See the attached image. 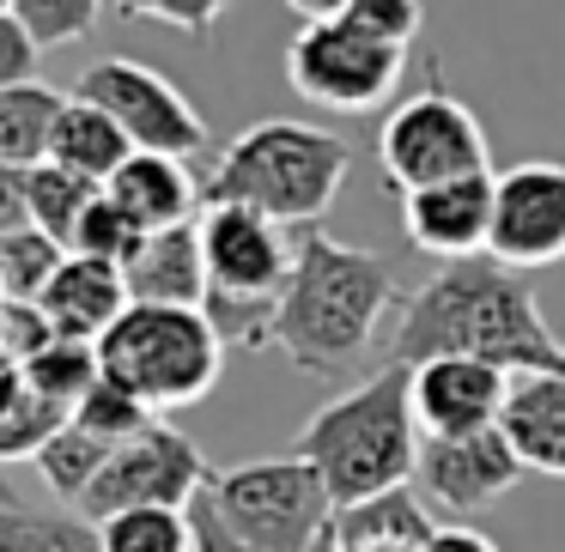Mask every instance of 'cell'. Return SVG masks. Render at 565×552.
Segmentation results:
<instances>
[{
    "label": "cell",
    "mask_w": 565,
    "mask_h": 552,
    "mask_svg": "<svg viewBox=\"0 0 565 552\" xmlns=\"http://www.w3.org/2000/svg\"><path fill=\"white\" fill-rule=\"evenodd\" d=\"M426 358H480L511 377H523V370L565 377V340L541 316L529 273L499 268L492 256L444 261L426 285L407 292L377 370H414Z\"/></svg>",
    "instance_id": "cell-1"
},
{
    "label": "cell",
    "mask_w": 565,
    "mask_h": 552,
    "mask_svg": "<svg viewBox=\"0 0 565 552\" xmlns=\"http://www.w3.org/2000/svg\"><path fill=\"white\" fill-rule=\"evenodd\" d=\"M407 292L390 256L353 249L329 237L322 225L298 231V261L280 292V328L274 346L292 358V370L317 382H341L359 370H377L383 358V322L402 316Z\"/></svg>",
    "instance_id": "cell-2"
},
{
    "label": "cell",
    "mask_w": 565,
    "mask_h": 552,
    "mask_svg": "<svg viewBox=\"0 0 565 552\" xmlns=\"http://www.w3.org/2000/svg\"><path fill=\"white\" fill-rule=\"evenodd\" d=\"M292 455H305L322 474L334 510H353L365 498L414 486L419 467V419H414V377L407 370H371L347 394L322 401L292 437Z\"/></svg>",
    "instance_id": "cell-3"
},
{
    "label": "cell",
    "mask_w": 565,
    "mask_h": 552,
    "mask_svg": "<svg viewBox=\"0 0 565 552\" xmlns=\"http://www.w3.org/2000/svg\"><path fill=\"white\" fill-rule=\"evenodd\" d=\"M347 164H353V147L341 134L274 116V122L244 128L220 152L207 176V207H249L286 231H310L341 195Z\"/></svg>",
    "instance_id": "cell-4"
},
{
    "label": "cell",
    "mask_w": 565,
    "mask_h": 552,
    "mask_svg": "<svg viewBox=\"0 0 565 552\" xmlns=\"http://www.w3.org/2000/svg\"><path fill=\"white\" fill-rule=\"evenodd\" d=\"M98 365L152 413H177V407H195L213 394L225 370V346L201 310L128 304V316L98 340Z\"/></svg>",
    "instance_id": "cell-5"
},
{
    "label": "cell",
    "mask_w": 565,
    "mask_h": 552,
    "mask_svg": "<svg viewBox=\"0 0 565 552\" xmlns=\"http://www.w3.org/2000/svg\"><path fill=\"white\" fill-rule=\"evenodd\" d=\"M377 171H383V188H390V195H419V188H444V183L492 171L487 128H480V116L444 86L438 67H426V86L383 116Z\"/></svg>",
    "instance_id": "cell-6"
},
{
    "label": "cell",
    "mask_w": 565,
    "mask_h": 552,
    "mask_svg": "<svg viewBox=\"0 0 565 552\" xmlns=\"http://www.w3.org/2000/svg\"><path fill=\"white\" fill-rule=\"evenodd\" d=\"M207 504L256 552H317V540L334 528V498L305 455L220 467L207 486Z\"/></svg>",
    "instance_id": "cell-7"
},
{
    "label": "cell",
    "mask_w": 565,
    "mask_h": 552,
    "mask_svg": "<svg viewBox=\"0 0 565 552\" xmlns=\"http://www.w3.org/2000/svg\"><path fill=\"white\" fill-rule=\"evenodd\" d=\"M402 67H407L402 50H383V43L359 37L334 7L329 13H310L292 31V43H286V79H292V91L334 116L377 110L402 86Z\"/></svg>",
    "instance_id": "cell-8"
},
{
    "label": "cell",
    "mask_w": 565,
    "mask_h": 552,
    "mask_svg": "<svg viewBox=\"0 0 565 552\" xmlns=\"http://www.w3.org/2000/svg\"><path fill=\"white\" fill-rule=\"evenodd\" d=\"M74 98L98 104V110L128 134L135 152H159V159H183L189 164L195 152H207V140H213L207 116H201L195 104L159 74V67L128 62V55H104V62H92L86 74H79Z\"/></svg>",
    "instance_id": "cell-9"
},
{
    "label": "cell",
    "mask_w": 565,
    "mask_h": 552,
    "mask_svg": "<svg viewBox=\"0 0 565 552\" xmlns=\"http://www.w3.org/2000/svg\"><path fill=\"white\" fill-rule=\"evenodd\" d=\"M220 467L195 450V437H183L177 425H152L140 431L135 443L110 455L92 491L79 498V516L86 522H110V516H128V510H189L201 491L213 486Z\"/></svg>",
    "instance_id": "cell-10"
},
{
    "label": "cell",
    "mask_w": 565,
    "mask_h": 552,
    "mask_svg": "<svg viewBox=\"0 0 565 552\" xmlns=\"http://www.w3.org/2000/svg\"><path fill=\"white\" fill-rule=\"evenodd\" d=\"M487 256L511 273H535V268H559L565 261V164L559 159H523L511 171H499Z\"/></svg>",
    "instance_id": "cell-11"
},
{
    "label": "cell",
    "mask_w": 565,
    "mask_h": 552,
    "mask_svg": "<svg viewBox=\"0 0 565 552\" xmlns=\"http://www.w3.org/2000/svg\"><path fill=\"white\" fill-rule=\"evenodd\" d=\"M529 467L504 443V431H475V437H419V467L414 491L438 522H468V516L492 510L504 491L523 479Z\"/></svg>",
    "instance_id": "cell-12"
},
{
    "label": "cell",
    "mask_w": 565,
    "mask_h": 552,
    "mask_svg": "<svg viewBox=\"0 0 565 552\" xmlns=\"http://www.w3.org/2000/svg\"><path fill=\"white\" fill-rule=\"evenodd\" d=\"M201 256L207 292L225 297H280L298 261V237L249 207H201Z\"/></svg>",
    "instance_id": "cell-13"
},
{
    "label": "cell",
    "mask_w": 565,
    "mask_h": 552,
    "mask_svg": "<svg viewBox=\"0 0 565 552\" xmlns=\"http://www.w3.org/2000/svg\"><path fill=\"white\" fill-rule=\"evenodd\" d=\"M414 377V419L419 437H475V431H499L504 394H511V370L480 365V358H426L407 370Z\"/></svg>",
    "instance_id": "cell-14"
},
{
    "label": "cell",
    "mask_w": 565,
    "mask_h": 552,
    "mask_svg": "<svg viewBox=\"0 0 565 552\" xmlns=\"http://www.w3.org/2000/svg\"><path fill=\"white\" fill-rule=\"evenodd\" d=\"M492 188H499V176L487 171V176H462V183L402 195L407 243H414L419 256H438V268L444 261L487 256V243H492Z\"/></svg>",
    "instance_id": "cell-15"
},
{
    "label": "cell",
    "mask_w": 565,
    "mask_h": 552,
    "mask_svg": "<svg viewBox=\"0 0 565 552\" xmlns=\"http://www.w3.org/2000/svg\"><path fill=\"white\" fill-rule=\"evenodd\" d=\"M128 280L122 268L110 261H92V256H67L62 273L50 280V292L38 297V310L50 316L55 340H74V346H98L116 322L128 316Z\"/></svg>",
    "instance_id": "cell-16"
},
{
    "label": "cell",
    "mask_w": 565,
    "mask_h": 552,
    "mask_svg": "<svg viewBox=\"0 0 565 552\" xmlns=\"http://www.w3.org/2000/svg\"><path fill=\"white\" fill-rule=\"evenodd\" d=\"M104 195L140 225V231H177V225H195L201 207H207V188L195 183L183 159H159V152H135L122 171L110 176Z\"/></svg>",
    "instance_id": "cell-17"
},
{
    "label": "cell",
    "mask_w": 565,
    "mask_h": 552,
    "mask_svg": "<svg viewBox=\"0 0 565 552\" xmlns=\"http://www.w3.org/2000/svg\"><path fill=\"white\" fill-rule=\"evenodd\" d=\"M499 431L529 474L565 479V377H553V370H523V377H511Z\"/></svg>",
    "instance_id": "cell-18"
},
{
    "label": "cell",
    "mask_w": 565,
    "mask_h": 552,
    "mask_svg": "<svg viewBox=\"0 0 565 552\" xmlns=\"http://www.w3.org/2000/svg\"><path fill=\"white\" fill-rule=\"evenodd\" d=\"M135 304H164V310H201L207 304V256H201V225L152 231L122 268Z\"/></svg>",
    "instance_id": "cell-19"
},
{
    "label": "cell",
    "mask_w": 565,
    "mask_h": 552,
    "mask_svg": "<svg viewBox=\"0 0 565 552\" xmlns=\"http://www.w3.org/2000/svg\"><path fill=\"white\" fill-rule=\"evenodd\" d=\"M62 110H67V91L43 86V79H25V86L0 91V171L31 176L38 164H50Z\"/></svg>",
    "instance_id": "cell-20"
},
{
    "label": "cell",
    "mask_w": 565,
    "mask_h": 552,
    "mask_svg": "<svg viewBox=\"0 0 565 552\" xmlns=\"http://www.w3.org/2000/svg\"><path fill=\"white\" fill-rule=\"evenodd\" d=\"M135 159V147H128V134L110 122V116L98 110V104L86 98H67L62 122H55V147H50V164H62V171L86 176L92 188H110V176L122 171V164Z\"/></svg>",
    "instance_id": "cell-21"
},
{
    "label": "cell",
    "mask_w": 565,
    "mask_h": 552,
    "mask_svg": "<svg viewBox=\"0 0 565 552\" xmlns=\"http://www.w3.org/2000/svg\"><path fill=\"white\" fill-rule=\"evenodd\" d=\"M329 534L341 552H353V546H426L438 534V516L426 510V498L414 486H402V491L353 504V510H334Z\"/></svg>",
    "instance_id": "cell-22"
},
{
    "label": "cell",
    "mask_w": 565,
    "mask_h": 552,
    "mask_svg": "<svg viewBox=\"0 0 565 552\" xmlns=\"http://www.w3.org/2000/svg\"><path fill=\"white\" fill-rule=\"evenodd\" d=\"M0 552H104V528L67 504H19L0 491Z\"/></svg>",
    "instance_id": "cell-23"
},
{
    "label": "cell",
    "mask_w": 565,
    "mask_h": 552,
    "mask_svg": "<svg viewBox=\"0 0 565 552\" xmlns=\"http://www.w3.org/2000/svg\"><path fill=\"white\" fill-rule=\"evenodd\" d=\"M104 188H92L86 176L62 171V164H38V171L25 176V219L31 231H43L50 243L74 249L79 237V219L92 213V201H98Z\"/></svg>",
    "instance_id": "cell-24"
},
{
    "label": "cell",
    "mask_w": 565,
    "mask_h": 552,
    "mask_svg": "<svg viewBox=\"0 0 565 552\" xmlns=\"http://www.w3.org/2000/svg\"><path fill=\"white\" fill-rule=\"evenodd\" d=\"M62 425H67V413L31 389L25 370H0V462H19V455L38 462V450Z\"/></svg>",
    "instance_id": "cell-25"
},
{
    "label": "cell",
    "mask_w": 565,
    "mask_h": 552,
    "mask_svg": "<svg viewBox=\"0 0 565 552\" xmlns=\"http://www.w3.org/2000/svg\"><path fill=\"white\" fill-rule=\"evenodd\" d=\"M110 455H116L110 443H98L92 431H79L74 419H67V425L38 450V474H43V486H50L55 498L67 504V510H79V498H86L92 479L110 467Z\"/></svg>",
    "instance_id": "cell-26"
},
{
    "label": "cell",
    "mask_w": 565,
    "mask_h": 552,
    "mask_svg": "<svg viewBox=\"0 0 565 552\" xmlns=\"http://www.w3.org/2000/svg\"><path fill=\"white\" fill-rule=\"evenodd\" d=\"M67 249L50 243L43 231H13V237H0V297L7 304H38L43 292H50V280L62 273Z\"/></svg>",
    "instance_id": "cell-27"
},
{
    "label": "cell",
    "mask_w": 565,
    "mask_h": 552,
    "mask_svg": "<svg viewBox=\"0 0 565 552\" xmlns=\"http://www.w3.org/2000/svg\"><path fill=\"white\" fill-rule=\"evenodd\" d=\"M74 425H79V431H92L98 443H110V450H122V443H135V437H140V431L159 425V413H152L147 401H135V394H128L122 382L98 377V382L86 389V401L74 407Z\"/></svg>",
    "instance_id": "cell-28"
},
{
    "label": "cell",
    "mask_w": 565,
    "mask_h": 552,
    "mask_svg": "<svg viewBox=\"0 0 565 552\" xmlns=\"http://www.w3.org/2000/svg\"><path fill=\"white\" fill-rule=\"evenodd\" d=\"M98 528H104V552H195L189 510H128Z\"/></svg>",
    "instance_id": "cell-29"
},
{
    "label": "cell",
    "mask_w": 565,
    "mask_h": 552,
    "mask_svg": "<svg viewBox=\"0 0 565 552\" xmlns=\"http://www.w3.org/2000/svg\"><path fill=\"white\" fill-rule=\"evenodd\" d=\"M19 31L31 37V50H62V43H79L92 25L104 19V0H13Z\"/></svg>",
    "instance_id": "cell-30"
},
{
    "label": "cell",
    "mask_w": 565,
    "mask_h": 552,
    "mask_svg": "<svg viewBox=\"0 0 565 552\" xmlns=\"http://www.w3.org/2000/svg\"><path fill=\"white\" fill-rule=\"evenodd\" d=\"M140 243H147V231H140V225L128 219L110 195H98V201H92V213L79 219V237H74L67 256H92V261H110V268H128Z\"/></svg>",
    "instance_id": "cell-31"
},
{
    "label": "cell",
    "mask_w": 565,
    "mask_h": 552,
    "mask_svg": "<svg viewBox=\"0 0 565 552\" xmlns=\"http://www.w3.org/2000/svg\"><path fill=\"white\" fill-rule=\"evenodd\" d=\"M334 13H341L359 37L383 43V50H402V55H407V43L419 37V25H426V7H414V0H341Z\"/></svg>",
    "instance_id": "cell-32"
},
{
    "label": "cell",
    "mask_w": 565,
    "mask_h": 552,
    "mask_svg": "<svg viewBox=\"0 0 565 552\" xmlns=\"http://www.w3.org/2000/svg\"><path fill=\"white\" fill-rule=\"evenodd\" d=\"M104 13L122 19V25H171V31H183V37H207L225 7L220 0H116Z\"/></svg>",
    "instance_id": "cell-33"
},
{
    "label": "cell",
    "mask_w": 565,
    "mask_h": 552,
    "mask_svg": "<svg viewBox=\"0 0 565 552\" xmlns=\"http://www.w3.org/2000/svg\"><path fill=\"white\" fill-rule=\"evenodd\" d=\"M25 79H38V50H31V37L19 31L13 7L0 13V91L25 86Z\"/></svg>",
    "instance_id": "cell-34"
},
{
    "label": "cell",
    "mask_w": 565,
    "mask_h": 552,
    "mask_svg": "<svg viewBox=\"0 0 565 552\" xmlns=\"http://www.w3.org/2000/svg\"><path fill=\"white\" fill-rule=\"evenodd\" d=\"M189 528H195V552H256V546H244V540L220 522V510L207 504V491L189 504Z\"/></svg>",
    "instance_id": "cell-35"
},
{
    "label": "cell",
    "mask_w": 565,
    "mask_h": 552,
    "mask_svg": "<svg viewBox=\"0 0 565 552\" xmlns=\"http://www.w3.org/2000/svg\"><path fill=\"white\" fill-rule=\"evenodd\" d=\"M426 552H504L492 534H480V528L468 522H438V534L426 540Z\"/></svg>",
    "instance_id": "cell-36"
},
{
    "label": "cell",
    "mask_w": 565,
    "mask_h": 552,
    "mask_svg": "<svg viewBox=\"0 0 565 552\" xmlns=\"http://www.w3.org/2000/svg\"><path fill=\"white\" fill-rule=\"evenodd\" d=\"M25 176L19 171H0V237H13L25 231Z\"/></svg>",
    "instance_id": "cell-37"
},
{
    "label": "cell",
    "mask_w": 565,
    "mask_h": 552,
    "mask_svg": "<svg viewBox=\"0 0 565 552\" xmlns=\"http://www.w3.org/2000/svg\"><path fill=\"white\" fill-rule=\"evenodd\" d=\"M341 552V546H334ZM353 552H426V546H353Z\"/></svg>",
    "instance_id": "cell-38"
},
{
    "label": "cell",
    "mask_w": 565,
    "mask_h": 552,
    "mask_svg": "<svg viewBox=\"0 0 565 552\" xmlns=\"http://www.w3.org/2000/svg\"><path fill=\"white\" fill-rule=\"evenodd\" d=\"M317 552H334V534H322V540H317Z\"/></svg>",
    "instance_id": "cell-39"
},
{
    "label": "cell",
    "mask_w": 565,
    "mask_h": 552,
    "mask_svg": "<svg viewBox=\"0 0 565 552\" xmlns=\"http://www.w3.org/2000/svg\"><path fill=\"white\" fill-rule=\"evenodd\" d=\"M7 7H13V0H0V13H7Z\"/></svg>",
    "instance_id": "cell-40"
},
{
    "label": "cell",
    "mask_w": 565,
    "mask_h": 552,
    "mask_svg": "<svg viewBox=\"0 0 565 552\" xmlns=\"http://www.w3.org/2000/svg\"><path fill=\"white\" fill-rule=\"evenodd\" d=\"M0 491H7V479H0Z\"/></svg>",
    "instance_id": "cell-41"
}]
</instances>
